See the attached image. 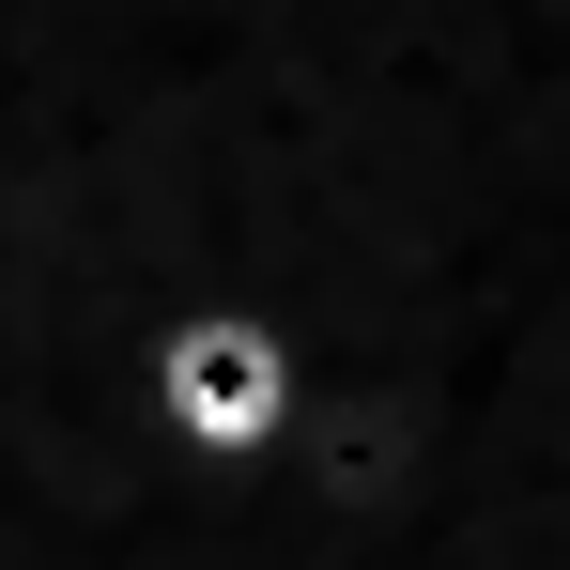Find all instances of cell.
<instances>
[{
  "instance_id": "1",
  "label": "cell",
  "mask_w": 570,
  "mask_h": 570,
  "mask_svg": "<svg viewBox=\"0 0 570 570\" xmlns=\"http://www.w3.org/2000/svg\"><path fill=\"white\" fill-rule=\"evenodd\" d=\"M139 416L186 448V463L247 478L293 448V416H308V340H293L263 293H186L170 324H155V355H139Z\"/></svg>"
}]
</instances>
